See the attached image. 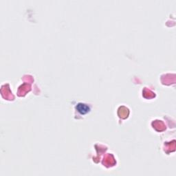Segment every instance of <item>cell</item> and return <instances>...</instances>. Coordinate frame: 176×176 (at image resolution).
<instances>
[{"label":"cell","mask_w":176,"mask_h":176,"mask_svg":"<svg viewBox=\"0 0 176 176\" xmlns=\"http://www.w3.org/2000/svg\"><path fill=\"white\" fill-rule=\"evenodd\" d=\"M76 109H77L78 112L82 114H86V113H88L89 111H90V107H89L88 105L82 103L78 104V105L76 106Z\"/></svg>","instance_id":"6da1fadb"}]
</instances>
